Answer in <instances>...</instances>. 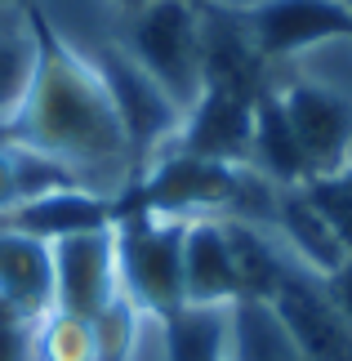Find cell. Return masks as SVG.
<instances>
[{"label":"cell","instance_id":"5b68a950","mask_svg":"<svg viewBox=\"0 0 352 361\" xmlns=\"http://www.w3.org/2000/svg\"><path fill=\"white\" fill-rule=\"evenodd\" d=\"M272 90L290 116L312 178L339 174L352 161V99L308 76H272Z\"/></svg>","mask_w":352,"mask_h":361},{"label":"cell","instance_id":"3957f363","mask_svg":"<svg viewBox=\"0 0 352 361\" xmlns=\"http://www.w3.org/2000/svg\"><path fill=\"white\" fill-rule=\"evenodd\" d=\"M121 45L143 63V72L178 103V112L201 99V5L196 0H147L130 13H116Z\"/></svg>","mask_w":352,"mask_h":361},{"label":"cell","instance_id":"7c38bea8","mask_svg":"<svg viewBox=\"0 0 352 361\" xmlns=\"http://www.w3.org/2000/svg\"><path fill=\"white\" fill-rule=\"evenodd\" d=\"M0 299L27 317L54 308V255L45 241L0 224Z\"/></svg>","mask_w":352,"mask_h":361},{"label":"cell","instance_id":"9c48e42d","mask_svg":"<svg viewBox=\"0 0 352 361\" xmlns=\"http://www.w3.org/2000/svg\"><path fill=\"white\" fill-rule=\"evenodd\" d=\"M121 214V201L103 197V192H90V188H59V192H45V197H32L23 205H13L9 214H0V224L13 228V232H27L36 241H63V237H80V232H98V228H111Z\"/></svg>","mask_w":352,"mask_h":361},{"label":"cell","instance_id":"603a6c76","mask_svg":"<svg viewBox=\"0 0 352 361\" xmlns=\"http://www.w3.org/2000/svg\"><path fill=\"white\" fill-rule=\"evenodd\" d=\"M219 361H232V357H219Z\"/></svg>","mask_w":352,"mask_h":361},{"label":"cell","instance_id":"8fae6325","mask_svg":"<svg viewBox=\"0 0 352 361\" xmlns=\"http://www.w3.org/2000/svg\"><path fill=\"white\" fill-rule=\"evenodd\" d=\"M272 232L281 245L290 250V259L308 268L312 276H330L339 263H348L334 228L326 224V214L317 210V201L308 197V188H281L277 192V214H272Z\"/></svg>","mask_w":352,"mask_h":361},{"label":"cell","instance_id":"2e32d148","mask_svg":"<svg viewBox=\"0 0 352 361\" xmlns=\"http://www.w3.org/2000/svg\"><path fill=\"white\" fill-rule=\"evenodd\" d=\"M36 361H94V322L59 308L36 317Z\"/></svg>","mask_w":352,"mask_h":361},{"label":"cell","instance_id":"7402d4cb","mask_svg":"<svg viewBox=\"0 0 352 361\" xmlns=\"http://www.w3.org/2000/svg\"><path fill=\"white\" fill-rule=\"evenodd\" d=\"M334 178H339V183H344V188L352 192V161H348V165H344V170H339V174H334Z\"/></svg>","mask_w":352,"mask_h":361},{"label":"cell","instance_id":"30bf717a","mask_svg":"<svg viewBox=\"0 0 352 361\" xmlns=\"http://www.w3.org/2000/svg\"><path fill=\"white\" fill-rule=\"evenodd\" d=\"M236 299H241V281H236L223 219H188L183 224V303L232 308Z\"/></svg>","mask_w":352,"mask_h":361},{"label":"cell","instance_id":"6da1fadb","mask_svg":"<svg viewBox=\"0 0 352 361\" xmlns=\"http://www.w3.org/2000/svg\"><path fill=\"white\" fill-rule=\"evenodd\" d=\"M36 27H40L36 76H32L27 103L9 134L49 152V157H59L80 178V188L103 192L111 201H125L138 170H134L125 125L107 99L103 80L90 72V63L40 13H36Z\"/></svg>","mask_w":352,"mask_h":361},{"label":"cell","instance_id":"cb8c5ba5","mask_svg":"<svg viewBox=\"0 0 352 361\" xmlns=\"http://www.w3.org/2000/svg\"><path fill=\"white\" fill-rule=\"evenodd\" d=\"M0 134H5V130H0Z\"/></svg>","mask_w":352,"mask_h":361},{"label":"cell","instance_id":"d6986e66","mask_svg":"<svg viewBox=\"0 0 352 361\" xmlns=\"http://www.w3.org/2000/svg\"><path fill=\"white\" fill-rule=\"evenodd\" d=\"M18 201H23V188H18V161H13V138H9V134H0V214H9Z\"/></svg>","mask_w":352,"mask_h":361},{"label":"cell","instance_id":"e0dca14e","mask_svg":"<svg viewBox=\"0 0 352 361\" xmlns=\"http://www.w3.org/2000/svg\"><path fill=\"white\" fill-rule=\"evenodd\" d=\"M303 188H308V197L317 201V210L326 214V224L334 228V237H339L344 255L352 259V192H348L334 174H326V178H308Z\"/></svg>","mask_w":352,"mask_h":361},{"label":"cell","instance_id":"9a60e30c","mask_svg":"<svg viewBox=\"0 0 352 361\" xmlns=\"http://www.w3.org/2000/svg\"><path fill=\"white\" fill-rule=\"evenodd\" d=\"M228 335H232V308L183 303L178 312L161 317L165 361H219L228 357Z\"/></svg>","mask_w":352,"mask_h":361},{"label":"cell","instance_id":"4fadbf2b","mask_svg":"<svg viewBox=\"0 0 352 361\" xmlns=\"http://www.w3.org/2000/svg\"><path fill=\"white\" fill-rule=\"evenodd\" d=\"M250 170H259L277 188H303L312 170L303 161V147L290 130V116L281 107L277 90L267 85L255 103V143H250Z\"/></svg>","mask_w":352,"mask_h":361},{"label":"cell","instance_id":"52a82bcc","mask_svg":"<svg viewBox=\"0 0 352 361\" xmlns=\"http://www.w3.org/2000/svg\"><path fill=\"white\" fill-rule=\"evenodd\" d=\"M49 255H54V308L59 312L94 322V317L121 295L111 228L63 237V241L49 245Z\"/></svg>","mask_w":352,"mask_h":361},{"label":"cell","instance_id":"7a4b0ae2","mask_svg":"<svg viewBox=\"0 0 352 361\" xmlns=\"http://www.w3.org/2000/svg\"><path fill=\"white\" fill-rule=\"evenodd\" d=\"M183 224L143 205H121L111 224L121 295L157 322L183 308Z\"/></svg>","mask_w":352,"mask_h":361},{"label":"cell","instance_id":"ac0fdd59","mask_svg":"<svg viewBox=\"0 0 352 361\" xmlns=\"http://www.w3.org/2000/svg\"><path fill=\"white\" fill-rule=\"evenodd\" d=\"M0 361H36V317L0 299Z\"/></svg>","mask_w":352,"mask_h":361},{"label":"cell","instance_id":"8992f818","mask_svg":"<svg viewBox=\"0 0 352 361\" xmlns=\"http://www.w3.org/2000/svg\"><path fill=\"white\" fill-rule=\"evenodd\" d=\"M272 312L303 361H352V326L330 303L321 276H312L308 268L294 263L286 272V281L272 295Z\"/></svg>","mask_w":352,"mask_h":361},{"label":"cell","instance_id":"44dd1931","mask_svg":"<svg viewBox=\"0 0 352 361\" xmlns=\"http://www.w3.org/2000/svg\"><path fill=\"white\" fill-rule=\"evenodd\" d=\"M107 9H116V13H130V9H138V5H147V0H103Z\"/></svg>","mask_w":352,"mask_h":361},{"label":"cell","instance_id":"277c9868","mask_svg":"<svg viewBox=\"0 0 352 361\" xmlns=\"http://www.w3.org/2000/svg\"><path fill=\"white\" fill-rule=\"evenodd\" d=\"M236 13L272 72L303 49L352 40V0H250Z\"/></svg>","mask_w":352,"mask_h":361},{"label":"cell","instance_id":"ffe728a7","mask_svg":"<svg viewBox=\"0 0 352 361\" xmlns=\"http://www.w3.org/2000/svg\"><path fill=\"white\" fill-rule=\"evenodd\" d=\"M321 286H326V295H330V303L344 312V322L352 326V259L348 263H339L330 276H321Z\"/></svg>","mask_w":352,"mask_h":361},{"label":"cell","instance_id":"ba28073f","mask_svg":"<svg viewBox=\"0 0 352 361\" xmlns=\"http://www.w3.org/2000/svg\"><path fill=\"white\" fill-rule=\"evenodd\" d=\"M255 103L250 94H228V90H201L188 112L178 121L174 152H192L205 161L223 165H250V143H255Z\"/></svg>","mask_w":352,"mask_h":361},{"label":"cell","instance_id":"5bb4252c","mask_svg":"<svg viewBox=\"0 0 352 361\" xmlns=\"http://www.w3.org/2000/svg\"><path fill=\"white\" fill-rule=\"evenodd\" d=\"M228 228V245H232V263H236V281H241V299L255 303H272L277 286L286 281V272L294 268L290 250L281 245V237L263 224H245V219H223Z\"/></svg>","mask_w":352,"mask_h":361}]
</instances>
